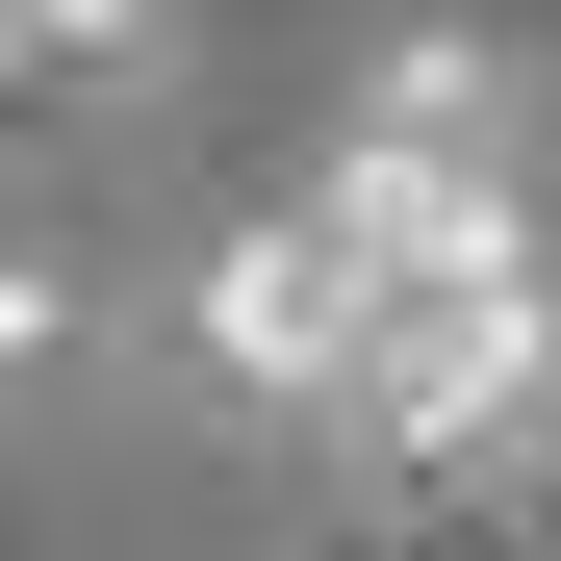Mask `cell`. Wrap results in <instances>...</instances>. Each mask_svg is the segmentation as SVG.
<instances>
[{"mask_svg":"<svg viewBox=\"0 0 561 561\" xmlns=\"http://www.w3.org/2000/svg\"><path fill=\"white\" fill-rule=\"evenodd\" d=\"M179 357H205V409H255V434L434 459V485H536L561 459V255H536V179L511 153L332 128L205 280H179Z\"/></svg>","mask_w":561,"mask_h":561,"instance_id":"cell-1","label":"cell"},{"mask_svg":"<svg viewBox=\"0 0 561 561\" xmlns=\"http://www.w3.org/2000/svg\"><path fill=\"white\" fill-rule=\"evenodd\" d=\"M357 128H409V153H511V179H536V77H511L485 26H409L383 77H357Z\"/></svg>","mask_w":561,"mask_h":561,"instance_id":"cell-2","label":"cell"},{"mask_svg":"<svg viewBox=\"0 0 561 561\" xmlns=\"http://www.w3.org/2000/svg\"><path fill=\"white\" fill-rule=\"evenodd\" d=\"M0 409H128V307L77 255H0Z\"/></svg>","mask_w":561,"mask_h":561,"instance_id":"cell-3","label":"cell"},{"mask_svg":"<svg viewBox=\"0 0 561 561\" xmlns=\"http://www.w3.org/2000/svg\"><path fill=\"white\" fill-rule=\"evenodd\" d=\"M26 26H51V0H0V51H26Z\"/></svg>","mask_w":561,"mask_h":561,"instance_id":"cell-4","label":"cell"}]
</instances>
